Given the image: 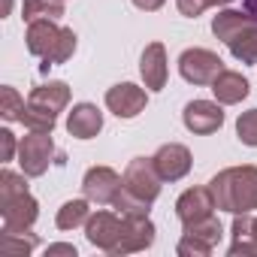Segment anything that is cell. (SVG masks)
I'll list each match as a JSON object with an SVG mask.
<instances>
[{
  "label": "cell",
  "mask_w": 257,
  "mask_h": 257,
  "mask_svg": "<svg viewBox=\"0 0 257 257\" xmlns=\"http://www.w3.org/2000/svg\"><path fill=\"white\" fill-rule=\"evenodd\" d=\"M10 10H13V0H4V16H10Z\"/></svg>",
  "instance_id": "d6a6232c"
},
{
  "label": "cell",
  "mask_w": 257,
  "mask_h": 257,
  "mask_svg": "<svg viewBox=\"0 0 257 257\" xmlns=\"http://www.w3.org/2000/svg\"><path fill=\"white\" fill-rule=\"evenodd\" d=\"M251 236L257 239V218H254V224H251Z\"/></svg>",
  "instance_id": "836d02e7"
},
{
  "label": "cell",
  "mask_w": 257,
  "mask_h": 257,
  "mask_svg": "<svg viewBox=\"0 0 257 257\" xmlns=\"http://www.w3.org/2000/svg\"><path fill=\"white\" fill-rule=\"evenodd\" d=\"M215 197L209 188H188L179 200H176V215L182 224H191V221H200V218H209L215 215Z\"/></svg>",
  "instance_id": "9a60e30c"
},
{
  "label": "cell",
  "mask_w": 257,
  "mask_h": 257,
  "mask_svg": "<svg viewBox=\"0 0 257 257\" xmlns=\"http://www.w3.org/2000/svg\"><path fill=\"white\" fill-rule=\"evenodd\" d=\"M146 103H149L146 88H140L134 82H121L106 91V109L118 118H137L146 109Z\"/></svg>",
  "instance_id": "30bf717a"
},
{
  "label": "cell",
  "mask_w": 257,
  "mask_h": 257,
  "mask_svg": "<svg viewBox=\"0 0 257 257\" xmlns=\"http://www.w3.org/2000/svg\"><path fill=\"white\" fill-rule=\"evenodd\" d=\"M121 188H124V176H118L112 167H91L82 179V194L97 206H115Z\"/></svg>",
  "instance_id": "ba28073f"
},
{
  "label": "cell",
  "mask_w": 257,
  "mask_h": 257,
  "mask_svg": "<svg viewBox=\"0 0 257 257\" xmlns=\"http://www.w3.org/2000/svg\"><path fill=\"white\" fill-rule=\"evenodd\" d=\"M212 34L230 49L236 61L257 64V16L239 10H221L212 19Z\"/></svg>",
  "instance_id": "3957f363"
},
{
  "label": "cell",
  "mask_w": 257,
  "mask_h": 257,
  "mask_svg": "<svg viewBox=\"0 0 257 257\" xmlns=\"http://www.w3.org/2000/svg\"><path fill=\"white\" fill-rule=\"evenodd\" d=\"M55 158V143H52V134H37L31 131L22 143H19V164H22V173L28 179H37L49 170Z\"/></svg>",
  "instance_id": "52a82bcc"
},
{
  "label": "cell",
  "mask_w": 257,
  "mask_h": 257,
  "mask_svg": "<svg viewBox=\"0 0 257 257\" xmlns=\"http://www.w3.org/2000/svg\"><path fill=\"white\" fill-rule=\"evenodd\" d=\"M155 245V224L149 218V212H124L121 215V239L112 248L115 257L121 254H137Z\"/></svg>",
  "instance_id": "5b68a950"
},
{
  "label": "cell",
  "mask_w": 257,
  "mask_h": 257,
  "mask_svg": "<svg viewBox=\"0 0 257 257\" xmlns=\"http://www.w3.org/2000/svg\"><path fill=\"white\" fill-rule=\"evenodd\" d=\"M64 16V0H25L22 19L31 25L37 19H61Z\"/></svg>",
  "instance_id": "44dd1931"
},
{
  "label": "cell",
  "mask_w": 257,
  "mask_h": 257,
  "mask_svg": "<svg viewBox=\"0 0 257 257\" xmlns=\"http://www.w3.org/2000/svg\"><path fill=\"white\" fill-rule=\"evenodd\" d=\"M236 137L242 146L257 149V109H248L236 118Z\"/></svg>",
  "instance_id": "d4e9b609"
},
{
  "label": "cell",
  "mask_w": 257,
  "mask_h": 257,
  "mask_svg": "<svg viewBox=\"0 0 257 257\" xmlns=\"http://www.w3.org/2000/svg\"><path fill=\"white\" fill-rule=\"evenodd\" d=\"M19 121L28 127V131H37V134H52L55 124H58V118H52V115H46V112H40V109H34L28 103H25V112H22Z\"/></svg>",
  "instance_id": "cb8c5ba5"
},
{
  "label": "cell",
  "mask_w": 257,
  "mask_h": 257,
  "mask_svg": "<svg viewBox=\"0 0 257 257\" xmlns=\"http://www.w3.org/2000/svg\"><path fill=\"white\" fill-rule=\"evenodd\" d=\"M0 215H4V227L7 230H22L25 233L40 218V203L31 197V191H25V194L0 200Z\"/></svg>",
  "instance_id": "8fae6325"
},
{
  "label": "cell",
  "mask_w": 257,
  "mask_h": 257,
  "mask_svg": "<svg viewBox=\"0 0 257 257\" xmlns=\"http://www.w3.org/2000/svg\"><path fill=\"white\" fill-rule=\"evenodd\" d=\"M248 257V254H257V239L254 236H242V239H233L230 245V257Z\"/></svg>",
  "instance_id": "f1b7e54d"
},
{
  "label": "cell",
  "mask_w": 257,
  "mask_h": 257,
  "mask_svg": "<svg viewBox=\"0 0 257 257\" xmlns=\"http://www.w3.org/2000/svg\"><path fill=\"white\" fill-rule=\"evenodd\" d=\"M22 112H25L22 94L13 85H4V88H0V115H4V121H19Z\"/></svg>",
  "instance_id": "603a6c76"
},
{
  "label": "cell",
  "mask_w": 257,
  "mask_h": 257,
  "mask_svg": "<svg viewBox=\"0 0 257 257\" xmlns=\"http://www.w3.org/2000/svg\"><path fill=\"white\" fill-rule=\"evenodd\" d=\"M0 146H4V155H0V161L4 164H10L16 155H19V143H16V137H13V131H0Z\"/></svg>",
  "instance_id": "83f0119b"
},
{
  "label": "cell",
  "mask_w": 257,
  "mask_h": 257,
  "mask_svg": "<svg viewBox=\"0 0 257 257\" xmlns=\"http://www.w3.org/2000/svg\"><path fill=\"white\" fill-rule=\"evenodd\" d=\"M140 76L149 91H164L170 79V64H167V49L164 43H149L143 58H140Z\"/></svg>",
  "instance_id": "5bb4252c"
},
{
  "label": "cell",
  "mask_w": 257,
  "mask_h": 257,
  "mask_svg": "<svg viewBox=\"0 0 257 257\" xmlns=\"http://www.w3.org/2000/svg\"><path fill=\"white\" fill-rule=\"evenodd\" d=\"M28 52L43 58L46 64L43 67H52V64H67L76 52V34L73 28H61L55 25V19H37L28 25Z\"/></svg>",
  "instance_id": "277c9868"
},
{
  "label": "cell",
  "mask_w": 257,
  "mask_h": 257,
  "mask_svg": "<svg viewBox=\"0 0 257 257\" xmlns=\"http://www.w3.org/2000/svg\"><path fill=\"white\" fill-rule=\"evenodd\" d=\"M182 227H185V233H188V236H197V239H203V242H209V245H218V242H221V236H224L221 221H218L215 215L200 218V221H191V224H182Z\"/></svg>",
  "instance_id": "7402d4cb"
},
{
  "label": "cell",
  "mask_w": 257,
  "mask_h": 257,
  "mask_svg": "<svg viewBox=\"0 0 257 257\" xmlns=\"http://www.w3.org/2000/svg\"><path fill=\"white\" fill-rule=\"evenodd\" d=\"M46 254H49V257H52V254H70V257H76V245L58 242V245H49V248H46Z\"/></svg>",
  "instance_id": "4dcf8cb0"
},
{
  "label": "cell",
  "mask_w": 257,
  "mask_h": 257,
  "mask_svg": "<svg viewBox=\"0 0 257 257\" xmlns=\"http://www.w3.org/2000/svg\"><path fill=\"white\" fill-rule=\"evenodd\" d=\"M67 103H70V88H67V82H46V85H37V88L31 91V97H28V106H34V109H40V112H46V115H52V118H58V115L67 109Z\"/></svg>",
  "instance_id": "2e32d148"
},
{
  "label": "cell",
  "mask_w": 257,
  "mask_h": 257,
  "mask_svg": "<svg viewBox=\"0 0 257 257\" xmlns=\"http://www.w3.org/2000/svg\"><path fill=\"white\" fill-rule=\"evenodd\" d=\"M209 191L215 197V206L230 215H245L257 209V167H227L212 182Z\"/></svg>",
  "instance_id": "6da1fadb"
},
{
  "label": "cell",
  "mask_w": 257,
  "mask_h": 257,
  "mask_svg": "<svg viewBox=\"0 0 257 257\" xmlns=\"http://www.w3.org/2000/svg\"><path fill=\"white\" fill-rule=\"evenodd\" d=\"M248 79L242 76V73H236V70H221L218 73V79L212 82V94H215V100L221 103V106H236V103H242L245 97H248Z\"/></svg>",
  "instance_id": "ac0fdd59"
},
{
  "label": "cell",
  "mask_w": 257,
  "mask_h": 257,
  "mask_svg": "<svg viewBox=\"0 0 257 257\" xmlns=\"http://www.w3.org/2000/svg\"><path fill=\"white\" fill-rule=\"evenodd\" d=\"M164 4H167V0H134V7L143 10V13H158Z\"/></svg>",
  "instance_id": "f546056e"
},
{
  "label": "cell",
  "mask_w": 257,
  "mask_h": 257,
  "mask_svg": "<svg viewBox=\"0 0 257 257\" xmlns=\"http://www.w3.org/2000/svg\"><path fill=\"white\" fill-rule=\"evenodd\" d=\"M161 173L152 158H134L124 170V188L115 200V209L124 212H149V206L161 197Z\"/></svg>",
  "instance_id": "7a4b0ae2"
},
{
  "label": "cell",
  "mask_w": 257,
  "mask_h": 257,
  "mask_svg": "<svg viewBox=\"0 0 257 257\" xmlns=\"http://www.w3.org/2000/svg\"><path fill=\"white\" fill-rule=\"evenodd\" d=\"M233 0H176V7H179V13L182 16H188V19H197L203 10H209V7H230Z\"/></svg>",
  "instance_id": "4316f807"
},
{
  "label": "cell",
  "mask_w": 257,
  "mask_h": 257,
  "mask_svg": "<svg viewBox=\"0 0 257 257\" xmlns=\"http://www.w3.org/2000/svg\"><path fill=\"white\" fill-rule=\"evenodd\" d=\"M176 251H179V257H209V254L215 251V245H209V242H203V239L185 233V236L179 239Z\"/></svg>",
  "instance_id": "484cf974"
},
{
  "label": "cell",
  "mask_w": 257,
  "mask_h": 257,
  "mask_svg": "<svg viewBox=\"0 0 257 257\" xmlns=\"http://www.w3.org/2000/svg\"><path fill=\"white\" fill-rule=\"evenodd\" d=\"M152 161H155V170L161 173L164 182H179V179H185V176L191 173V164H194L188 146H182V143H167V146H161Z\"/></svg>",
  "instance_id": "7c38bea8"
},
{
  "label": "cell",
  "mask_w": 257,
  "mask_h": 257,
  "mask_svg": "<svg viewBox=\"0 0 257 257\" xmlns=\"http://www.w3.org/2000/svg\"><path fill=\"white\" fill-rule=\"evenodd\" d=\"M221 70H224V61L209 49H185L179 55V73L191 85H212Z\"/></svg>",
  "instance_id": "8992f818"
},
{
  "label": "cell",
  "mask_w": 257,
  "mask_h": 257,
  "mask_svg": "<svg viewBox=\"0 0 257 257\" xmlns=\"http://www.w3.org/2000/svg\"><path fill=\"white\" fill-rule=\"evenodd\" d=\"M67 131L76 140H94L103 131V112L94 103H76L67 115Z\"/></svg>",
  "instance_id": "e0dca14e"
},
{
  "label": "cell",
  "mask_w": 257,
  "mask_h": 257,
  "mask_svg": "<svg viewBox=\"0 0 257 257\" xmlns=\"http://www.w3.org/2000/svg\"><path fill=\"white\" fill-rule=\"evenodd\" d=\"M85 239H88L94 248L112 254V248H115L118 239H121V218H118L115 212H106V209L94 212V215L85 221Z\"/></svg>",
  "instance_id": "4fadbf2b"
},
{
  "label": "cell",
  "mask_w": 257,
  "mask_h": 257,
  "mask_svg": "<svg viewBox=\"0 0 257 257\" xmlns=\"http://www.w3.org/2000/svg\"><path fill=\"white\" fill-rule=\"evenodd\" d=\"M37 248V236L31 230H7L0 233V251H4L7 257H28L31 251Z\"/></svg>",
  "instance_id": "d6986e66"
},
{
  "label": "cell",
  "mask_w": 257,
  "mask_h": 257,
  "mask_svg": "<svg viewBox=\"0 0 257 257\" xmlns=\"http://www.w3.org/2000/svg\"><path fill=\"white\" fill-rule=\"evenodd\" d=\"M245 10H248L251 16H257V0H245Z\"/></svg>",
  "instance_id": "1f68e13d"
},
{
  "label": "cell",
  "mask_w": 257,
  "mask_h": 257,
  "mask_svg": "<svg viewBox=\"0 0 257 257\" xmlns=\"http://www.w3.org/2000/svg\"><path fill=\"white\" fill-rule=\"evenodd\" d=\"M88 203H91L88 197H85V200H67V203L58 209V218H55L58 230H76V227H82V224L91 218Z\"/></svg>",
  "instance_id": "ffe728a7"
},
{
  "label": "cell",
  "mask_w": 257,
  "mask_h": 257,
  "mask_svg": "<svg viewBox=\"0 0 257 257\" xmlns=\"http://www.w3.org/2000/svg\"><path fill=\"white\" fill-rule=\"evenodd\" d=\"M182 121L191 134L197 137H209L215 131H221L224 124V109L221 103H212V100H191L182 112Z\"/></svg>",
  "instance_id": "9c48e42d"
}]
</instances>
